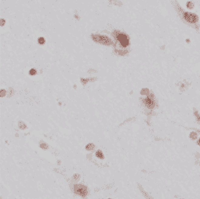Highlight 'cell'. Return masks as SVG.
Listing matches in <instances>:
<instances>
[{
  "instance_id": "obj_8",
  "label": "cell",
  "mask_w": 200,
  "mask_h": 199,
  "mask_svg": "<svg viewBox=\"0 0 200 199\" xmlns=\"http://www.w3.org/2000/svg\"><path fill=\"white\" fill-rule=\"evenodd\" d=\"M38 42L39 44H44L45 43V39H44L43 38H39L38 40Z\"/></svg>"
},
{
  "instance_id": "obj_10",
  "label": "cell",
  "mask_w": 200,
  "mask_h": 199,
  "mask_svg": "<svg viewBox=\"0 0 200 199\" xmlns=\"http://www.w3.org/2000/svg\"><path fill=\"white\" fill-rule=\"evenodd\" d=\"M109 199H110V198H109Z\"/></svg>"
},
{
  "instance_id": "obj_9",
  "label": "cell",
  "mask_w": 200,
  "mask_h": 199,
  "mask_svg": "<svg viewBox=\"0 0 200 199\" xmlns=\"http://www.w3.org/2000/svg\"><path fill=\"white\" fill-rule=\"evenodd\" d=\"M29 73H30V75H36V71L35 69H32L30 71V72H29Z\"/></svg>"
},
{
  "instance_id": "obj_3",
  "label": "cell",
  "mask_w": 200,
  "mask_h": 199,
  "mask_svg": "<svg viewBox=\"0 0 200 199\" xmlns=\"http://www.w3.org/2000/svg\"><path fill=\"white\" fill-rule=\"evenodd\" d=\"M93 39L97 42H100L102 44H106V45H110L111 43V41L106 36L102 35H93Z\"/></svg>"
},
{
  "instance_id": "obj_5",
  "label": "cell",
  "mask_w": 200,
  "mask_h": 199,
  "mask_svg": "<svg viewBox=\"0 0 200 199\" xmlns=\"http://www.w3.org/2000/svg\"><path fill=\"white\" fill-rule=\"evenodd\" d=\"M144 103L146 104L147 107H153V101L152 100L149 99V98H146L144 100Z\"/></svg>"
},
{
  "instance_id": "obj_7",
  "label": "cell",
  "mask_w": 200,
  "mask_h": 199,
  "mask_svg": "<svg viewBox=\"0 0 200 199\" xmlns=\"http://www.w3.org/2000/svg\"><path fill=\"white\" fill-rule=\"evenodd\" d=\"M86 148L88 150H90L94 148V146H93L92 143H90V144H88L86 147Z\"/></svg>"
},
{
  "instance_id": "obj_1",
  "label": "cell",
  "mask_w": 200,
  "mask_h": 199,
  "mask_svg": "<svg viewBox=\"0 0 200 199\" xmlns=\"http://www.w3.org/2000/svg\"><path fill=\"white\" fill-rule=\"evenodd\" d=\"M183 18L185 19L187 22L190 23V24H196V23L198 22V17H197L196 15L193 14V13L184 12Z\"/></svg>"
},
{
  "instance_id": "obj_6",
  "label": "cell",
  "mask_w": 200,
  "mask_h": 199,
  "mask_svg": "<svg viewBox=\"0 0 200 199\" xmlns=\"http://www.w3.org/2000/svg\"><path fill=\"white\" fill-rule=\"evenodd\" d=\"M96 156L97 157H98V158H101V159L104 158V154H103V153L101 152V150H97L96 152Z\"/></svg>"
},
{
  "instance_id": "obj_4",
  "label": "cell",
  "mask_w": 200,
  "mask_h": 199,
  "mask_svg": "<svg viewBox=\"0 0 200 199\" xmlns=\"http://www.w3.org/2000/svg\"><path fill=\"white\" fill-rule=\"evenodd\" d=\"M117 39L119 40V42L122 44V46H127L129 45V40L128 38L127 37V35H125L123 34H119L117 36Z\"/></svg>"
},
{
  "instance_id": "obj_2",
  "label": "cell",
  "mask_w": 200,
  "mask_h": 199,
  "mask_svg": "<svg viewBox=\"0 0 200 199\" xmlns=\"http://www.w3.org/2000/svg\"><path fill=\"white\" fill-rule=\"evenodd\" d=\"M74 191L78 195L85 197L87 194V189L85 186L83 185H75L74 186Z\"/></svg>"
}]
</instances>
